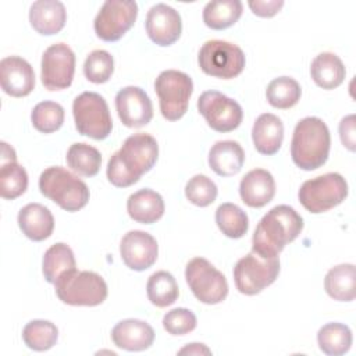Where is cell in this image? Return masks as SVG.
Here are the masks:
<instances>
[{
    "instance_id": "6da1fadb",
    "label": "cell",
    "mask_w": 356,
    "mask_h": 356,
    "mask_svg": "<svg viewBox=\"0 0 356 356\" xmlns=\"http://www.w3.org/2000/svg\"><path fill=\"white\" fill-rule=\"evenodd\" d=\"M159 157V145L149 134L128 136L107 164V179L117 188H127L150 171Z\"/></svg>"
},
{
    "instance_id": "7a4b0ae2",
    "label": "cell",
    "mask_w": 356,
    "mask_h": 356,
    "mask_svg": "<svg viewBox=\"0 0 356 356\" xmlns=\"http://www.w3.org/2000/svg\"><path fill=\"white\" fill-rule=\"evenodd\" d=\"M302 229L300 214L288 204H278L259 221L252 238V252L267 259L278 257L284 248L300 235Z\"/></svg>"
},
{
    "instance_id": "3957f363",
    "label": "cell",
    "mask_w": 356,
    "mask_h": 356,
    "mask_svg": "<svg viewBox=\"0 0 356 356\" xmlns=\"http://www.w3.org/2000/svg\"><path fill=\"white\" fill-rule=\"evenodd\" d=\"M330 146V129L321 118L305 117L295 125L291 157L296 167L305 171L321 167L328 159Z\"/></svg>"
},
{
    "instance_id": "277c9868",
    "label": "cell",
    "mask_w": 356,
    "mask_h": 356,
    "mask_svg": "<svg viewBox=\"0 0 356 356\" xmlns=\"http://www.w3.org/2000/svg\"><path fill=\"white\" fill-rule=\"evenodd\" d=\"M39 189L43 196L65 211H78L89 202V189L76 175L63 167H49L39 177Z\"/></svg>"
},
{
    "instance_id": "5b68a950",
    "label": "cell",
    "mask_w": 356,
    "mask_h": 356,
    "mask_svg": "<svg viewBox=\"0 0 356 356\" xmlns=\"http://www.w3.org/2000/svg\"><path fill=\"white\" fill-rule=\"evenodd\" d=\"M54 286L58 299L71 306H97L107 298L106 281L93 271L74 268L63 274Z\"/></svg>"
},
{
    "instance_id": "8992f818",
    "label": "cell",
    "mask_w": 356,
    "mask_h": 356,
    "mask_svg": "<svg viewBox=\"0 0 356 356\" xmlns=\"http://www.w3.org/2000/svg\"><path fill=\"white\" fill-rule=\"evenodd\" d=\"M348 196V184L338 172H327L302 184L298 197L300 204L313 214L325 213L341 204Z\"/></svg>"
},
{
    "instance_id": "52a82bcc",
    "label": "cell",
    "mask_w": 356,
    "mask_h": 356,
    "mask_svg": "<svg viewBox=\"0 0 356 356\" xmlns=\"http://www.w3.org/2000/svg\"><path fill=\"white\" fill-rule=\"evenodd\" d=\"M76 131L96 140L106 139L113 129V120L103 96L96 92H83L72 103Z\"/></svg>"
},
{
    "instance_id": "ba28073f",
    "label": "cell",
    "mask_w": 356,
    "mask_h": 356,
    "mask_svg": "<svg viewBox=\"0 0 356 356\" xmlns=\"http://www.w3.org/2000/svg\"><path fill=\"white\" fill-rule=\"evenodd\" d=\"M154 90L159 96L160 111L168 121H177L188 110L193 92L192 78L177 70H165L154 81Z\"/></svg>"
},
{
    "instance_id": "9c48e42d",
    "label": "cell",
    "mask_w": 356,
    "mask_h": 356,
    "mask_svg": "<svg viewBox=\"0 0 356 356\" xmlns=\"http://www.w3.org/2000/svg\"><path fill=\"white\" fill-rule=\"evenodd\" d=\"M197 63L206 75L231 79L243 71L246 58L239 46L214 39L203 43L197 54Z\"/></svg>"
},
{
    "instance_id": "30bf717a",
    "label": "cell",
    "mask_w": 356,
    "mask_h": 356,
    "mask_svg": "<svg viewBox=\"0 0 356 356\" xmlns=\"http://www.w3.org/2000/svg\"><path fill=\"white\" fill-rule=\"evenodd\" d=\"M185 278L195 298L206 305H217L228 295L225 275L218 271L209 260L193 257L185 268Z\"/></svg>"
},
{
    "instance_id": "8fae6325",
    "label": "cell",
    "mask_w": 356,
    "mask_h": 356,
    "mask_svg": "<svg viewBox=\"0 0 356 356\" xmlns=\"http://www.w3.org/2000/svg\"><path fill=\"white\" fill-rule=\"evenodd\" d=\"M278 274V257L267 259L254 252H250L239 259L234 267L235 286L243 295L260 293L277 280Z\"/></svg>"
},
{
    "instance_id": "7c38bea8",
    "label": "cell",
    "mask_w": 356,
    "mask_h": 356,
    "mask_svg": "<svg viewBox=\"0 0 356 356\" xmlns=\"http://www.w3.org/2000/svg\"><path fill=\"white\" fill-rule=\"evenodd\" d=\"M136 17V1L108 0L100 7L93 21V28L102 40L117 42L134 26Z\"/></svg>"
},
{
    "instance_id": "4fadbf2b",
    "label": "cell",
    "mask_w": 356,
    "mask_h": 356,
    "mask_svg": "<svg viewBox=\"0 0 356 356\" xmlns=\"http://www.w3.org/2000/svg\"><path fill=\"white\" fill-rule=\"evenodd\" d=\"M197 110L209 127L217 132L236 129L243 118L241 104L218 90L203 92L197 99Z\"/></svg>"
},
{
    "instance_id": "5bb4252c",
    "label": "cell",
    "mask_w": 356,
    "mask_h": 356,
    "mask_svg": "<svg viewBox=\"0 0 356 356\" xmlns=\"http://www.w3.org/2000/svg\"><path fill=\"white\" fill-rule=\"evenodd\" d=\"M75 74V54L65 43L49 46L42 56V83L47 90L67 89Z\"/></svg>"
},
{
    "instance_id": "9a60e30c",
    "label": "cell",
    "mask_w": 356,
    "mask_h": 356,
    "mask_svg": "<svg viewBox=\"0 0 356 356\" xmlns=\"http://www.w3.org/2000/svg\"><path fill=\"white\" fill-rule=\"evenodd\" d=\"M115 110L128 128H140L153 118V104L147 93L138 86H125L115 95Z\"/></svg>"
},
{
    "instance_id": "2e32d148",
    "label": "cell",
    "mask_w": 356,
    "mask_h": 356,
    "mask_svg": "<svg viewBox=\"0 0 356 356\" xmlns=\"http://www.w3.org/2000/svg\"><path fill=\"white\" fill-rule=\"evenodd\" d=\"M120 253L128 268L134 271H143L156 263L159 246L149 232L134 229L122 236Z\"/></svg>"
},
{
    "instance_id": "e0dca14e",
    "label": "cell",
    "mask_w": 356,
    "mask_h": 356,
    "mask_svg": "<svg viewBox=\"0 0 356 356\" xmlns=\"http://www.w3.org/2000/svg\"><path fill=\"white\" fill-rule=\"evenodd\" d=\"M145 26L150 40L163 47L175 43L182 32L179 13L164 3L154 4L147 11Z\"/></svg>"
},
{
    "instance_id": "ac0fdd59",
    "label": "cell",
    "mask_w": 356,
    "mask_h": 356,
    "mask_svg": "<svg viewBox=\"0 0 356 356\" xmlns=\"http://www.w3.org/2000/svg\"><path fill=\"white\" fill-rule=\"evenodd\" d=\"M0 85L13 97L28 96L35 88V72L31 64L18 56H8L0 61Z\"/></svg>"
},
{
    "instance_id": "d6986e66",
    "label": "cell",
    "mask_w": 356,
    "mask_h": 356,
    "mask_svg": "<svg viewBox=\"0 0 356 356\" xmlns=\"http://www.w3.org/2000/svg\"><path fill=\"white\" fill-rule=\"evenodd\" d=\"M111 339L120 349L129 352L146 350L153 345L154 330L143 320L127 318L113 327Z\"/></svg>"
},
{
    "instance_id": "ffe728a7",
    "label": "cell",
    "mask_w": 356,
    "mask_h": 356,
    "mask_svg": "<svg viewBox=\"0 0 356 356\" xmlns=\"http://www.w3.org/2000/svg\"><path fill=\"white\" fill-rule=\"evenodd\" d=\"M242 202L249 207H263L270 203L275 195V181L270 171L254 168L249 171L239 184Z\"/></svg>"
},
{
    "instance_id": "44dd1931",
    "label": "cell",
    "mask_w": 356,
    "mask_h": 356,
    "mask_svg": "<svg viewBox=\"0 0 356 356\" xmlns=\"http://www.w3.org/2000/svg\"><path fill=\"white\" fill-rule=\"evenodd\" d=\"M67 21V11L58 0H38L29 8V22L40 35L58 33Z\"/></svg>"
},
{
    "instance_id": "7402d4cb",
    "label": "cell",
    "mask_w": 356,
    "mask_h": 356,
    "mask_svg": "<svg viewBox=\"0 0 356 356\" xmlns=\"http://www.w3.org/2000/svg\"><path fill=\"white\" fill-rule=\"evenodd\" d=\"M18 225L26 238L40 242L53 234L54 218L46 206L40 203H29L19 210Z\"/></svg>"
},
{
    "instance_id": "603a6c76",
    "label": "cell",
    "mask_w": 356,
    "mask_h": 356,
    "mask_svg": "<svg viewBox=\"0 0 356 356\" xmlns=\"http://www.w3.org/2000/svg\"><path fill=\"white\" fill-rule=\"evenodd\" d=\"M252 139L256 150L266 156L275 154L284 140V124L271 113L260 114L252 128Z\"/></svg>"
},
{
    "instance_id": "cb8c5ba5",
    "label": "cell",
    "mask_w": 356,
    "mask_h": 356,
    "mask_svg": "<svg viewBox=\"0 0 356 356\" xmlns=\"http://www.w3.org/2000/svg\"><path fill=\"white\" fill-rule=\"evenodd\" d=\"M245 152L235 140H218L209 152V165L220 177H231L242 170Z\"/></svg>"
},
{
    "instance_id": "d4e9b609",
    "label": "cell",
    "mask_w": 356,
    "mask_h": 356,
    "mask_svg": "<svg viewBox=\"0 0 356 356\" xmlns=\"http://www.w3.org/2000/svg\"><path fill=\"white\" fill-rule=\"evenodd\" d=\"M165 206L160 193L152 189H140L132 193L127 200L129 217L140 224H153L164 214Z\"/></svg>"
},
{
    "instance_id": "484cf974",
    "label": "cell",
    "mask_w": 356,
    "mask_h": 356,
    "mask_svg": "<svg viewBox=\"0 0 356 356\" xmlns=\"http://www.w3.org/2000/svg\"><path fill=\"white\" fill-rule=\"evenodd\" d=\"M310 74L317 86L330 90L338 88L343 82L346 70L337 54L324 51L317 54L312 61Z\"/></svg>"
},
{
    "instance_id": "4316f807",
    "label": "cell",
    "mask_w": 356,
    "mask_h": 356,
    "mask_svg": "<svg viewBox=\"0 0 356 356\" xmlns=\"http://www.w3.org/2000/svg\"><path fill=\"white\" fill-rule=\"evenodd\" d=\"M355 282V266L352 263H343L328 270L324 278V288L332 299L350 302L356 296Z\"/></svg>"
},
{
    "instance_id": "83f0119b",
    "label": "cell",
    "mask_w": 356,
    "mask_h": 356,
    "mask_svg": "<svg viewBox=\"0 0 356 356\" xmlns=\"http://www.w3.org/2000/svg\"><path fill=\"white\" fill-rule=\"evenodd\" d=\"M243 6L239 0H214L203 8V22L206 26L221 31L232 26L242 15Z\"/></svg>"
},
{
    "instance_id": "f1b7e54d",
    "label": "cell",
    "mask_w": 356,
    "mask_h": 356,
    "mask_svg": "<svg viewBox=\"0 0 356 356\" xmlns=\"http://www.w3.org/2000/svg\"><path fill=\"white\" fill-rule=\"evenodd\" d=\"M74 268H76L75 256L67 243L57 242L44 252L42 271L47 282L56 284L63 274Z\"/></svg>"
},
{
    "instance_id": "f546056e",
    "label": "cell",
    "mask_w": 356,
    "mask_h": 356,
    "mask_svg": "<svg viewBox=\"0 0 356 356\" xmlns=\"http://www.w3.org/2000/svg\"><path fill=\"white\" fill-rule=\"evenodd\" d=\"M317 342L323 353L339 356L350 349L352 331L342 323H328L318 330Z\"/></svg>"
},
{
    "instance_id": "4dcf8cb0",
    "label": "cell",
    "mask_w": 356,
    "mask_h": 356,
    "mask_svg": "<svg viewBox=\"0 0 356 356\" xmlns=\"http://www.w3.org/2000/svg\"><path fill=\"white\" fill-rule=\"evenodd\" d=\"M146 293L152 305L157 307H167L178 299L179 289L174 275L168 271L153 273L146 284Z\"/></svg>"
},
{
    "instance_id": "1f68e13d",
    "label": "cell",
    "mask_w": 356,
    "mask_h": 356,
    "mask_svg": "<svg viewBox=\"0 0 356 356\" xmlns=\"http://www.w3.org/2000/svg\"><path fill=\"white\" fill-rule=\"evenodd\" d=\"M67 164L82 177H95L102 164L100 152L88 143H74L67 150Z\"/></svg>"
},
{
    "instance_id": "d6a6232c",
    "label": "cell",
    "mask_w": 356,
    "mask_h": 356,
    "mask_svg": "<svg viewBox=\"0 0 356 356\" xmlns=\"http://www.w3.org/2000/svg\"><path fill=\"white\" fill-rule=\"evenodd\" d=\"M300 85L291 76H278L273 79L266 89L267 102L280 110L293 107L300 100Z\"/></svg>"
},
{
    "instance_id": "836d02e7",
    "label": "cell",
    "mask_w": 356,
    "mask_h": 356,
    "mask_svg": "<svg viewBox=\"0 0 356 356\" xmlns=\"http://www.w3.org/2000/svg\"><path fill=\"white\" fill-rule=\"evenodd\" d=\"M216 222L220 231L232 239L242 238L249 228L248 214L234 203H222L217 207Z\"/></svg>"
},
{
    "instance_id": "e575fe53",
    "label": "cell",
    "mask_w": 356,
    "mask_h": 356,
    "mask_svg": "<svg viewBox=\"0 0 356 356\" xmlns=\"http://www.w3.org/2000/svg\"><path fill=\"white\" fill-rule=\"evenodd\" d=\"M58 338L57 327L49 320H32L22 330L24 343L36 352L49 350Z\"/></svg>"
},
{
    "instance_id": "d590c367",
    "label": "cell",
    "mask_w": 356,
    "mask_h": 356,
    "mask_svg": "<svg viewBox=\"0 0 356 356\" xmlns=\"http://www.w3.org/2000/svg\"><path fill=\"white\" fill-rule=\"evenodd\" d=\"M31 121L35 129L42 134L56 132L64 122V108L56 102H40L33 107L31 113Z\"/></svg>"
},
{
    "instance_id": "8d00e7d4",
    "label": "cell",
    "mask_w": 356,
    "mask_h": 356,
    "mask_svg": "<svg viewBox=\"0 0 356 356\" xmlns=\"http://www.w3.org/2000/svg\"><path fill=\"white\" fill-rule=\"evenodd\" d=\"M28 188V174L17 161L4 163L0 167V195L3 199H15Z\"/></svg>"
},
{
    "instance_id": "74e56055",
    "label": "cell",
    "mask_w": 356,
    "mask_h": 356,
    "mask_svg": "<svg viewBox=\"0 0 356 356\" xmlns=\"http://www.w3.org/2000/svg\"><path fill=\"white\" fill-rule=\"evenodd\" d=\"M114 72L113 56L106 50H93L83 63V74L93 83L107 82Z\"/></svg>"
},
{
    "instance_id": "f35d334b",
    "label": "cell",
    "mask_w": 356,
    "mask_h": 356,
    "mask_svg": "<svg viewBox=\"0 0 356 356\" xmlns=\"http://www.w3.org/2000/svg\"><path fill=\"white\" fill-rule=\"evenodd\" d=\"M217 185L203 174L193 175L185 185L186 199L199 207H206L211 204L217 197Z\"/></svg>"
},
{
    "instance_id": "ab89813d",
    "label": "cell",
    "mask_w": 356,
    "mask_h": 356,
    "mask_svg": "<svg viewBox=\"0 0 356 356\" xmlns=\"http://www.w3.org/2000/svg\"><path fill=\"white\" fill-rule=\"evenodd\" d=\"M197 320L193 312L185 307H177L167 312L163 317V327L171 335H185L196 328Z\"/></svg>"
},
{
    "instance_id": "60d3db41",
    "label": "cell",
    "mask_w": 356,
    "mask_h": 356,
    "mask_svg": "<svg viewBox=\"0 0 356 356\" xmlns=\"http://www.w3.org/2000/svg\"><path fill=\"white\" fill-rule=\"evenodd\" d=\"M248 6L250 7L254 15L263 17V18H271L284 7V1L282 0H249Z\"/></svg>"
},
{
    "instance_id": "b9f144b4",
    "label": "cell",
    "mask_w": 356,
    "mask_h": 356,
    "mask_svg": "<svg viewBox=\"0 0 356 356\" xmlns=\"http://www.w3.org/2000/svg\"><path fill=\"white\" fill-rule=\"evenodd\" d=\"M339 136L342 145L350 150L355 152L356 147V129H355V114H349L343 117L339 122Z\"/></svg>"
},
{
    "instance_id": "7bdbcfd3",
    "label": "cell",
    "mask_w": 356,
    "mask_h": 356,
    "mask_svg": "<svg viewBox=\"0 0 356 356\" xmlns=\"http://www.w3.org/2000/svg\"><path fill=\"white\" fill-rule=\"evenodd\" d=\"M178 355H211V350L203 343H189L179 349Z\"/></svg>"
},
{
    "instance_id": "ee69618b",
    "label": "cell",
    "mask_w": 356,
    "mask_h": 356,
    "mask_svg": "<svg viewBox=\"0 0 356 356\" xmlns=\"http://www.w3.org/2000/svg\"><path fill=\"white\" fill-rule=\"evenodd\" d=\"M10 161H17L15 150L6 142H1V164L10 163Z\"/></svg>"
}]
</instances>
